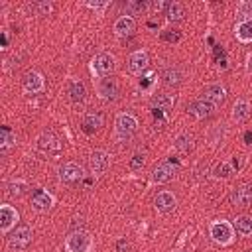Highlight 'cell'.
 I'll return each mask as SVG.
<instances>
[{
    "instance_id": "5bb4252c",
    "label": "cell",
    "mask_w": 252,
    "mask_h": 252,
    "mask_svg": "<svg viewBox=\"0 0 252 252\" xmlns=\"http://www.w3.org/2000/svg\"><path fill=\"white\" fill-rule=\"evenodd\" d=\"M98 96H100L102 100H106V102L116 100V96H118V87H116V83H114L112 79L100 81V85H98Z\"/></svg>"
},
{
    "instance_id": "e0dca14e",
    "label": "cell",
    "mask_w": 252,
    "mask_h": 252,
    "mask_svg": "<svg viewBox=\"0 0 252 252\" xmlns=\"http://www.w3.org/2000/svg\"><path fill=\"white\" fill-rule=\"evenodd\" d=\"M37 146H39V150L51 154V152H59L61 142H59L51 132H43V134L39 136V140H37Z\"/></svg>"
},
{
    "instance_id": "f546056e",
    "label": "cell",
    "mask_w": 252,
    "mask_h": 252,
    "mask_svg": "<svg viewBox=\"0 0 252 252\" xmlns=\"http://www.w3.org/2000/svg\"><path fill=\"white\" fill-rule=\"evenodd\" d=\"M26 189H28V185H26V181H22V179L8 183V195H10V197H22V195L26 193Z\"/></svg>"
},
{
    "instance_id": "f35d334b",
    "label": "cell",
    "mask_w": 252,
    "mask_h": 252,
    "mask_svg": "<svg viewBox=\"0 0 252 252\" xmlns=\"http://www.w3.org/2000/svg\"><path fill=\"white\" fill-rule=\"evenodd\" d=\"M152 6H154V8H156V10H161V8H163V2H154V4H152Z\"/></svg>"
},
{
    "instance_id": "7402d4cb",
    "label": "cell",
    "mask_w": 252,
    "mask_h": 252,
    "mask_svg": "<svg viewBox=\"0 0 252 252\" xmlns=\"http://www.w3.org/2000/svg\"><path fill=\"white\" fill-rule=\"evenodd\" d=\"M161 81H163V85H167V87H175V85H179L181 83V71H179V67H165L163 71H161Z\"/></svg>"
},
{
    "instance_id": "7a4b0ae2",
    "label": "cell",
    "mask_w": 252,
    "mask_h": 252,
    "mask_svg": "<svg viewBox=\"0 0 252 252\" xmlns=\"http://www.w3.org/2000/svg\"><path fill=\"white\" fill-rule=\"evenodd\" d=\"M138 128V120L132 112H122L116 118V136L120 140H128Z\"/></svg>"
},
{
    "instance_id": "ab89813d",
    "label": "cell",
    "mask_w": 252,
    "mask_h": 252,
    "mask_svg": "<svg viewBox=\"0 0 252 252\" xmlns=\"http://www.w3.org/2000/svg\"><path fill=\"white\" fill-rule=\"evenodd\" d=\"M248 71H252V55L248 57Z\"/></svg>"
},
{
    "instance_id": "83f0119b",
    "label": "cell",
    "mask_w": 252,
    "mask_h": 252,
    "mask_svg": "<svg viewBox=\"0 0 252 252\" xmlns=\"http://www.w3.org/2000/svg\"><path fill=\"white\" fill-rule=\"evenodd\" d=\"M146 8H148V4L142 2V0H128V2H124V12H126V16H130V18L142 14Z\"/></svg>"
},
{
    "instance_id": "603a6c76",
    "label": "cell",
    "mask_w": 252,
    "mask_h": 252,
    "mask_svg": "<svg viewBox=\"0 0 252 252\" xmlns=\"http://www.w3.org/2000/svg\"><path fill=\"white\" fill-rule=\"evenodd\" d=\"M171 106H173V98L169 94H165V93H159V94H156L152 98V108L156 112H167Z\"/></svg>"
},
{
    "instance_id": "44dd1931",
    "label": "cell",
    "mask_w": 252,
    "mask_h": 252,
    "mask_svg": "<svg viewBox=\"0 0 252 252\" xmlns=\"http://www.w3.org/2000/svg\"><path fill=\"white\" fill-rule=\"evenodd\" d=\"M102 122H104L102 114H100V112H94V110H91V112H87V114L83 116V126H85L87 132L98 130V128L102 126Z\"/></svg>"
},
{
    "instance_id": "74e56055",
    "label": "cell",
    "mask_w": 252,
    "mask_h": 252,
    "mask_svg": "<svg viewBox=\"0 0 252 252\" xmlns=\"http://www.w3.org/2000/svg\"><path fill=\"white\" fill-rule=\"evenodd\" d=\"M89 6L91 8H96V10H102L106 6V2H89Z\"/></svg>"
},
{
    "instance_id": "7c38bea8",
    "label": "cell",
    "mask_w": 252,
    "mask_h": 252,
    "mask_svg": "<svg viewBox=\"0 0 252 252\" xmlns=\"http://www.w3.org/2000/svg\"><path fill=\"white\" fill-rule=\"evenodd\" d=\"M154 207H156L158 213H169V211H173V207H175V197H173V193H169V191L158 193L156 199H154Z\"/></svg>"
},
{
    "instance_id": "4fadbf2b",
    "label": "cell",
    "mask_w": 252,
    "mask_h": 252,
    "mask_svg": "<svg viewBox=\"0 0 252 252\" xmlns=\"http://www.w3.org/2000/svg\"><path fill=\"white\" fill-rule=\"evenodd\" d=\"M134 30H136V22H134V18H130V16H120V18L114 22V33L120 35V37L130 35Z\"/></svg>"
},
{
    "instance_id": "ffe728a7",
    "label": "cell",
    "mask_w": 252,
    "mask_h": 252,
    "mask_svg": "<svg viewBox=\"0 0 252 252\" xmlns=\"http://www.w3.org/2000/svg\"><path fill=\"white\" fill-rule=\"evenodd\" d=\"M173 175H175L173 165H171V163H161V165H158V167L154 169L152 179H154L156 183H165V181H169Z\"/></svg>"
},
{
    "instance_id": "30bf717a",
    "label": "cell",
    "mask_w": 252,
    "mask_h": 252,
    "mask_svg": "<svg viewBox=\"0 0 252 252\" xmlns=\"http://www.w3.org/2000/svg\"><path fill=\"white\" fill-rule=\"evenodd\" d=\"M189 110H191V114H195L197 118H209L213 112H215V102H211L209 98H197V100H193L191 102V106H189Z\"/></svg>"
},
{
    "instance_id": "277c9868",
    "label": "cell",
    "mask_w": 252,
    "mask_h": 252,
    "mask_svg": "<svg viewBox=\"0 0 252 252\" xmlns=\"http://www.w3.org/2000/svg\"><path fill=\"white\" fill-rule=\"evenodd\" d=\"M91 67H93V73H94L96 77H106V75H110L112 69H114V57L108 55V53H100V55H96V57L93 59Z\"/></svg>"
},
{
    "instance_id": "f1b7e54d",
    "label": "cell",
    "mask_w": 252,
    "mask_h": 252,
    "mask_svg": "<svg viewBox=\"0 0 252 252\" xmlns=\"http://www.w3.org/2000/svg\"><path fill=\"white\" fill-rule=\"evenodd\" d=\"M193 148V138L189 134H179L175 138V150L177 152H189Z\"/></svg>"
},
{
    "instance_id": "836d02e7",
    "label": "cell",
    "mask_w": 252,
    "mask_h": 252,
    "mask_svg": "<svg viewBox=\"0 0 252 252\" xmlns=\"http://www.w3.org/2000/svg\"><path fill=\"white\" fill-rule=\"evenodd\" d=\"M142 165H144V158H142L140 154H136V156L130 159V167H132V169H140Z\"/></svg>"
},
{
    "instance_id": "d4e9b609",
    "label": "cell",
    "mask_w": 252,
    "mask_h": 252,
    "mask_svg": "<svg viewBox=\"0 0 252 252\" xmlns=\"http://www.w3.org/2000/svg\"><path fill=\"white\" fill-rule=\"evenodd\" d=\"M85 96H87V89H85V85H83L81 81H73V83L69 85V98L77 104V102H83Z\"/></svg>"
},
{
    "instance_id": "8992f818",
    "label": "cell",
    "mask_w": 252,
    "mask_h": 252,
    "mask_svg": "<svg viewBox=\"0 0 252 252\" xmlns=\"http://www.w3.org/2000/svg\"><path fill=\"white\" fill-rule=\"evenodd\" d=\"M83 175H85L83 167L77 165V163H73V161H71V163H65V165L59 169V179H61L63 183H67V185H73V183L81 181Z\"/></svg>"
},
{
    "instance_id": "52a82bcc",
    "label": "cell",
    "mask_w": 252,
    "mask_h": 252,
    "mask_svg": "<svg viewBox=\"0 0 252 252\" xmlns=\"http://www.w3.org/2000/svg\"><path fill=\"white\" fill-rule=\"evenodd\" d=\"M230 203L236 207H248L252 205V185H238L230 191Z\"/></svg>"
},
{
    "instance_id": "8fae6325",
    "label": "cell",
    "mask_w": 252,
    "mask_h": 252,
    "mask_svg": "<svg viewBox=\"0 0 252 252\" xmlns=\"http://www.w3.org/2000/svg\"><path fill=\"white\" fill-rule=\"evenodd\" d=\"M30 242H32V230H30V226H20L10 236V246L12 248H18V250L26 248Z\"/></svg>"
},
{
    "instance_id": "2e32d148",
    "label": "cell",
    "mask_w": 252,
    "mask_h": 252,
    "mask_svg": "<svg viewBox=\"0 0 252 252\" xmlns=\"http://www.w3.org/2000/svg\"><path fill=\"white\" fill-rule=\"evenodd\" d=\"M16 220H18L16 209L10 207V205H2V209H0V228H2V232L10 230V226L16 224Z\"/></svg>"
},
{
    "instance_id": "6da1fadb",
    "label": "cell",
    "mask_w": 252,
    "mask_h": 252,
    "mask_svg": "<svg viewBox=\"0 0 252 252\" xmlns=\"http://www.w3.org/2000/svg\"><path fill=\"white\" fill-rule=\"evenodd\" d=\"M91 246H93V240H91V234L87 230H73L65 238L67 252H89Z\"/></svg>"
},
{
    "instance_id": "ba28073f",
    "label": "cell",
    "mask_w": 252,
    "mask_h": 252,
    "mask_svg": "<svg viewBox=\"0 0 252 252\" xmlns=\"http://www.w3.org/2000/svg\"><path fill=\"white\" fill-rule=\"evenodd\" d=\"M148 65H150V57H148V53L142 51V49L134 51V53L128 57V71L134 73V75H140Z\"/></svg>"
},
{
    "instance_id": "9a60e30c",
    "label": "cell",
    "mask_w": 252,
    "mask_h": 252,
    "mask_svg": "<svg viewBox=\"0 0 252 252\" xmlns=\"http://www.w3.org/2000/svg\"><path fill=\"white\" fill-rule=\"evenodd\" d=\"M53 205V197L47 193V191H35L33 199H32V207L37 211V213H45L49 211Z\"/></svg>"
},
{
    "instance_id": "1f68e13d",
    "label": "cell",
    "mask_w": 252,
    "mask_h": 252,
    "mask_svg": "<svg viewBox=\"0 0 252 252\" xmlns=\"http://www.w3.org/2000/svg\"><path fill=\"white\" fill-rule=\"evenodd\" d=\"M0 142H2V148H8L10 144H14V142H16L14 132H12L10 128H2V138H0Z\"/></svg>"
},
{
    "instance_id": "d6a6232c",
    "label": "cell",
    "mask_w": 252,
    "mask_h": 252,
    "mask_svg": "<svg viewBox=\"0 0 252 252\" xmlns=\"http://www.w3.org/2000/svg\"><path fill=\"white\" fill-rule=\"evenodd\" d=\"M213 173H215V177H228V175L232 173V169H230V165H228V163H224V161H222V163H219V165L215 167V171H213Z\"/></svg>"
},
{
    "instance_id": "4dcf8cb0",
    "label": "cell",
    "mask_w": 252,
    "mask_h": 252,
    "mask_svg": "<svg viewBox=\"0 0 252 252\" xmlns=\"http://www.w3.org/2000/svg\"><path fill=\"white\" fill-rule=\"evenodd\" d=\"M32 8H33V12H35L37 16H47L53 6H51V2H35Z\"/></svg>"
},
{
    "instance_id": "d6986e66",
    "label": "cell",
    "mask_w": 252,
    "mask_h": 252,
    "mask_svg": "<svg viewBox=\"0 0 252 252\" xmlns=\"http://www.w3.org/2000/svg\"><path fill=\"white\" fill-rule=\"evenodd\" d=\"M205 98H209L211 102L219 104V102H222V100L226 98V91H224V87H220L219 83L207 85V87H205Z\"/></svg>"
},
{
    "instance_id": "ac0fdd59",
    "label": "cell",
    "mask_w": 252,
    "mask_h": 252,
    "mask_svg": "<svg viewBox=\"0 0 252 252\" xmlns=\"http://www.w3.org/2000/svg\"><path fill=\"white\" fill-rule=\"evenodd\" d=\"M234 33H236V37H238L240 41H244V43L252 41V18L240 20V22L236 24V28H234Z\"/></svg>"
},
{
    "instance_id": "9c48e42d",
    "label": "cell",
    "mask_w": 252,
    "mask_h": 252,
    "mask_svg": "<svg viewBox=\"0 0 252 252\" xmlns=\"http://www.w3.org/2000/svg\"><path fill=\"white\" fill-rule=\"evenodd\" d=\"M22 85H24V91L30 93V94H35V93L43 91V79L35 71H28L24 75V79H22Z\"/></svg>"
},
{
    "instance_id": "d590c367",
    "label": "cell",
    "mask_w": 252,
    "mask_h": 252,
    "mask_svg": "<svg viewBox=\"0 0 252 252\" xmlns=\"http://www.w3.org/2000/svg\"><path fill=\"white\" fill-rule=\"evenodd\" d=\"M161 37L165 39V41H177L179 39V32H165V33H161Z\"/></svg>"
},
{
    "instance_id": "3957f363",
    "label": "cell",
    "mask_w": 252,
    "mask_h": 252,
    "mask_svg": "<svg viewBox=\"0 0 252 252\" xmlns=\"http://www.w3.org/2000/svg\"><path fill=\"white\" fill-rule=\"evenodd\" d=\"M211 236L217 244H228L232 240V226L226 220H215L211 224Z\"/></svg>"
},
{
    "instance_id": "e575fe53",
    "label": "cell",
    "mask_w": 252,
    "mask_h": 252,
    "mask_svg": "<svg viewBox=\"0 0 252 252\" xmlns=\"http://www.w3.org/2000/svg\"><path fill=\"white\" fill-rule=\"evenodd\" d=\"M238 10H240L244 16H252V0H246V2H242V4L238 6Z\"/></svg>"
},
{
    "instance_id": "4316f807",
    "label": "cell",
    "mask_w": 252,
    "mask_h": 252,
    "mask_svg": "<svg viewBox=\"0 0 252 252\" xmlns=\"http://www.w3.org/2000/svg\"><path fill=\"white\" fill-rule=\"evenodd\" d=\"M234 228L240 236H250L252 234V217H238L234 222Z\"/></svg>"
},
{
    "instance_id": "8d00e7d4",
    "label": "cell",
    "mask_w": 252,
    "mask_h": 252,
    "mask_svg": "<svg viewBox=\"0 0 252 252\" xmlns=\"http://www.w3.org/2000/svg\"><path fill=\"white\" fill-rule=\"evenodd\" d=\"M116 250H118V252H126V250H128V242H126V240H118V242H116Z\"/></svg>"
},
{
    "instance_id": "5b68a950",
    "label": "cell",
    "mask_w": 252,
    "mask_h": 252,
    "mask_svg": "<svg viewBox=\"0 0 252 252\" xmlns=\"http://www.w3.org/2000/svg\"><path fill=\"white\" fill-rule=\"evenodd\" d=\"M89 163H91V171L94 175H102L110 165V156L104 150H94L89 158Z\"/></svg>"
},
{
    "instance_id": "cb8c5ba5",
    "label": "cell",
    "mask_w": 252,
    "mask_h": 252,
    "mask_svg": "<svg viewBox=\"0 0 252 252\" xmlns=\"http://www.w3.org/2000/svg\"><path fill=\"white\" fill-rule=\"evenodd\" d=\"M248 116H250V102L244 100V98L236 100V104H234V108H232V118H234L236 122H242V120H246Z\"/></svg>"
},
{
    "instance_id": "484cf974",
    "label": "cell",
    "mask_w": 252,
    "mask_h": 252,
    "mask_svg": "<svg viewBox=\"0 0 252 252\" xmlns=\"http://www.w3.org/2000/svg\"><path fill=\"white\" fill-rule=\"evenodd\" d=\"M165 16H167L169 22H179V20H183L185 10H183V6L179 2H169L165 6Z\"/></svg>"
}]
</instances>
